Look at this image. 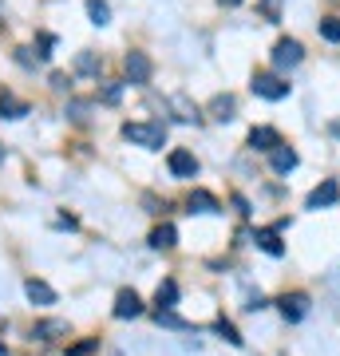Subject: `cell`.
I'll use <instances>...</instances> for the list:
<instances>
[{"mask_svg": "<svg viewBox=\"0 0 340 356\" xmlns=\"http://www.w3.org/2000/svg\"><path fill=\"white\" fill-rule=\"evenodd\" d=\"M123 139L143 147V151H163L166 147V127L163 123H123Z\"/></svg>", "mask_w": 340, "mask_h": 356, "instance_id": "6da1fadb", "label": "cell"}, {"mask_svg": "<svg viewBox=\"0 0 340 356\" xmlns=\"http://www.w3.org/2000/svg\"><path fill=\"white\" fill-rule=\"evenodd\" d=\"M250 88H253V95H257V99H269V103H277V99H285V95H289V83H285L281 76H273V72H257Z\"/></svg>", "mask_w": 340, "mask_h": 356, "instance_id": "7a4b0ae2", "label": "cell"}, {"mask_svg": "<svg viewBox=\"0 0 340 356\" xmlns=\"http://www.w3.org/2000/svg\"><path fill=\"white\" fill-rule=\"evenodd\" d=\"M305 60V48H301V40H293V36H281L277 44H273V67L277 72H289V67H297Z\"/></svg>", "mask_w": 340, "mask_h": 356, "instance_id": "3957f363", "label": "cell"}, {"mask_svg": "<svg viewBox=\"0 0 340 356\" xmlns=\"http://www.w3.org/2000/svg\"><path fill=\"white\" fill-rule=\"evenodd\" d=\"M123 67H127V79L135 83V88H143V83H151V60H147V51H127V60H123Z\"/></svg>", "mask_w": 340, "mask_h": 356, "instance_id": "277c9868", "label": "cell"}, {"mask_svg": "<svg viewBox=\"0 0 340 356\" xmlns=\"http://www.w3.org/2000/svg\"><path fill=\"white\" fill-rule=\"evenodd\" d=\"M166 166H170V175L175 178H194L198 175V159H194L186 147H175V151L166 154Z\"/></svg>", "mask_w": 340, "mask_h": 356, "instance_id": "5b68a950", "label": "cell"}, {"mask_svg": "<svg viewBox=\"0 0 340 356\" xmlns=\"http://www.w3.org/2000/svg\"><path fill=\"white\" fill-rule=\"evenodd\" d=\"M337 198H340V182L337 178H325V182L305 198V210H325V206H332Z\"/></svg>", "mask_w": 340, "mask_h": 356, "instance_id": "8992f818", "label": "cell"}, {"mask_svg": "<svg viewBox=\"0 0 340 356\" xmlns=\"http://www.w3.org/2000/svg\"><path fill=\"white\" fill-rule=\"evenodd\" d=\"M277 309H281V317L289 321V325H297V321L309 317V297H305V293H285V297L277 301Z\"/></svg>", "mask_w": 340, "mask_h": 356, "instance_id": "52a82bcc", "label": "cell"}, {"mask_svg": "<svg viewBox=\"0 0 340 356\" xmlns=\"http://www.w3.org/2000/svg\"><path fill=\"white\" fill-rule=\"evenodd\" d=\"M119 321H131V317H139L143 313V297L135 289H119L115 293V309H111Z\"/></svg>", "mask_w": 340, "mask_h": 356, "instance_id": "ba28073f", "label": "cell"}, {"mask_svg": "<svg viewBox=\"0 0 340 356\" xmlns=\"http://www.w3.org/2000/svg\"><path fill=\"white\" fill-rule=\"evenodd\" d=\"M269 163H273V170H277V175H289V170H297L301 154L293 151V147H285V143H281V147H273V151H269Z\"/></svg>", "mask_w": 340, "mask_h": 356, "instance_id": "9c48e42d", "label": "cell"}, {"mask_svg": "<svg viewBox=\"0 0 340 356\" xmlns=\"http://www.w3.org/2000/svg\"><path fill=\"white\" fill-rule=\"evenodd\" d=\"M186 206H190V214H222V202L210 191H190Z\"/></svg>", "mask_w": 340, "mask_h": 356, "instance_id": "30bf717a", "label": "cell"}, {"mask_svg": "<svg viewBox=\"0 0 340 356\" xmlns=\"http://www.w3.org/2000/svg\"><path fill=\"white\" fill-rule=\"evenodd\" d=\"M24 293H28V301H32V305H56V289H51L48 281H40V277H28L24 281Z\"/></svg>", "mask_w": 340, "mask_h": 356, "instance_id": "8fae6325", "label": "cell"}, {"mask_svg": "<svg viewBox=\"0 0 340 356\" xmlns=\"http://www.w3.org/2000/svg\"><path fill=\"white\" fill-rule=\"evenodd\" d=\"M273 147H281L277 127H253L250 131V151H273Z\"/></svg>", "mask_w": 340, "mask_h": 356, "instance_id": "7c38bea8", "label": "cell"}, {"mask_svg": "<svg viewBox=\"0 0 340 356\" xmlns=\"http://www.w3.org/2000/svg\"><path fill=\"white\" fill-rule=\"evenodd\" d=\"M24 115H32L24 99H16L13 91H0V119H24Z\"/></svg>", "mask_w": 340, "mask_h": 356, "instance_id": "4fadbf2b", "label": "cell"}, {"mask_svg": "<svg viewBox=\"0 0 340 356\" xmlns=\"http://www.w3.org/2000/svg\"><path fill=\"white\" fill-rule=\"evenodd\" d=\"M32 337H36V341H60V337H67V321H36V325H32Z\"/></svg>", "mask_w": 340, "mask_h": 356, "instance_id": "5bb4252c", "label": "cell"}, {"mask_svg": "<svg viewBox=\"0 0 340 356\" xmlns=\"http://www.w3.org/2000/svg\"><path fill=\"white\" fill-rule=\"evenodd\" d=\"M147 242H151V250H175V245H178V229L170 226V222H163V226L151 229V238H147Z\"/></svg>", "mask_w": 340, "mask_h": 356, "instance_id": "9a60e30c", "label": "cell"}, {"mask_svg": "<svg viewBox=\"0 0 340 356\" xmlns=\"http://www.w3.org/2000/svg\"><path fill=\"white\" fill-rule=\"evenodd\" d=\"M234 111H238V99H234V95H214V99H210V115H214L218 123H229Z\"/></svg>", "mask_w": 340, "mask_h": 356, "instance_id": "2e32d148", "label": "cell"}, {"mask_svg": "<svg viewBox=\"0 0 340 356\" xmlns=\"http://www.w3.org/2000/svg\"><path fill=\"white\" fill-rule=\"evenodd\" d=\"M253 242L261 245V250H265L269 257H281V254H285V245H281L277 229H257V234H253Z\"/></svg>", "mask_w": 340, "mask_h": 356, "instance_id": "e0dca14e", "label": "cell"}, {"mask_svg": "<svg viewBox=\"0 0 340 356\" xmlns=\"http://www.w3.org/2000/svg\"><path fill=\"white\" fill-rule=\"evenodd\" d=\"M154 305H159V309H175L178 305V285L170 277L159 281V289H154Z\"/></svg>", "mask_w": 340, "mask_h": 356, "instance_id": "ac0fdd59", "label": "cell"}, {"mask_svg": "<svg viewBox=\"0 0 340 356\" xmlns=\"http://www.w3.org/2000/svg\"><path fill=\"white\" fill-rule=\"evenodd\" d=\"M76 72L79 76H99V56H95V51H79L76 56Z\"/></svg>", "mask_w": 340, "mask_h": 356, "instance_id": "d6986e66", "label": "cell"}, {"mask_svg": "<svg viewBox=\"0 0 340 356\" xmlns=\"http://www.w3.org/2000/svg\"><path fill=\"white\" fill-rule=\"evenodd\" d=\"M88 16L91 24H111V8H107V0H88Z\"/></svg>", "mask_w": 340, "mask_h": 356, "instance_id": "ffe728a7", "label": "cell"}, {"mask_svg": "<svg viewBox=\"0 0 340 356\" xmlns=\"http://www.w3.org/2000/svg\"><path fill=\"white\" fill-rule=\"evenodd\" d=\"M321 40L340 44V16H325V20H321Z\"/></svg>", "mask_w": 340, "mask_h": 356, "instance_id": "44dd1931", "label": "cell"}, {"mask_svg": "<svg viewBox=\"0 0 340 356\" xmlns=\"http://www.w3.org/2000/svg\"><path fill=\"white\" fill-rule=\"evenodd\" d=\"M48 56L44 51H36V48H16V64L20 67H36V64H44Z\"/></svg>", "mask_w": 340, "mask_h": 356, "instance_id": "7402d4cb", "label": "cell"}, {"mask_svg": "<svg viewBox=\"0 0 340 356\" xmlns=\"http://www.w3.org/2000/svg\"><path fill=\"white\" fill-rule=\"evenodd\" d=\"M214 332H218V337H222V341H229V344H241L238 329H234L229 321H214Z\"/></svg>", "mask_w": 340, "mask_h": 356, "instance_id": "603a6c76", "label": "cell"}, {"mask_svg": "<svg viewBox=\"0 0 340 356\" xmlns=\"http://www.w3.org/2000/svg\"><path fill=\"white\" fill-rule=\"evenodd\" d=\"M95 337H88V341H79V344H72V348H67V356H88V353H95Z\"/></svg>", "mask_w": 340, "mask_h": 356, "instance_id": "cb8c5ba5", "label": "cell"}, {"mask_svg": "<svg viewBox=\"0 0 340 356\" xmlns=\"http://www.w3.org/2000/svg\"><path fill=\"white\" fill-rule=\"evenodd\" d=\"M281 4H285V0H261L265 20H281Z\"/></svg>", "mask_w": 340, "mask_h": 356, "instance_id": "d4e9b609", "label": "cell"}, {"mask_svg": "<svg viewBox=\"0 0 340 356\" xmlns=\"http://www.w3.org/2000/svg\"><path fill=\"white\" fill-rule=\"evenodd\" d=\"M123 99V88H119V83H107V88H103V103H119Z\"/></svg>", "mask_w": 340, "mask_h": 356, "instance_id": "484cf974", "label": "cell"}, {"mask_svg": "<svg viewBox=\"0 0 340 356\" xmlns=\"http://www.w3.org/2000/svg\"><path fill=\"white\" fill-rule=\"evenodd\" d=\"M234 210H238L241 218H250L253 210H250V202H245V198H241V194H234Z\"/></svg>", "mask_w": 340, "mask_h": 356, "instance_id": "4316f807", "label": "cell"}, {"mask_svg": "<svg viewBox=\"0 0 340 356\" xmlns=\"http://www.w3.org/2000/svg\"><path fill=\"white\" fill-rule=\"evenodd\" d=\"M83 111H88V103H72V107H67V115H72V119H83Z\"/></svg>", "mask_w": 340, "mask_h": 356, "instance_id": "83f0119b", "label": "cell"}, {"mask_svg": "<svg viewBox=\"0 0 340 356\" xmlns=\"http://www.w3.org/2000/svg\"><path fill=\"white\" fill-rule=\"evenodd\" d=\"M51 88L63 91V88H67V76H63V72H56V76H51Z\"/></svg>", "mask_w": 340, "mask_h": 356, "instance_id": "f1b7e54d", "label": "cell"}, {"mask_svg": "<svg viewBox=\"0 0 340 356\" xmlns=\"http://www.w3.org/2000/svg\"><path fill=\"white\" fill-rule=\"evenodd\" d=\"M218 4H222V8H238L241 0H218Z\"/></svg>", "mask_w": 340, "mask_h": 356, "instance_id": "f546056e", "label": "cell"}, {"mask_svg": "<svg viewBox=\"0 0 340 356\" xmlns=\"http://www.w3.org/2000/svg\"><path fill=\"white\" fill-rule=\"evenodd\" d=\"M328 131H332V135L340 139V119H332V127H328Z\"/></svg>", "mask_w": 340, "mask_h": 356, "instance_id": "4dcf8cb0", "label": "cell"}, {"mask_svg": "<svg viewBox=\"0 0 340 356\" xmlns=\"http://www.w3.org/2000/svg\"><path fill=\"white\" fill-rule=\"evenodd\" d=\"M0 163H4V147H0Z\"/></svg>", "mask_w": 340, "mask_h": 356, "instance_id": "1f68e13d", "label": "cell"}, {"mask_svg": "<svg viewBox=\"0 0 340 356\" xmlns=\"http://www.w3.org/2000/svg\"><path fill=\"white\" fill-rule=\"evenodd\" d=\"M0 356H4V344H0Z\"/></svg>", "mask_w": 340, "mask_h": 356, "instance_id": "d6a6232c", "label": "cell"}, {"mask_svg": "<svg viewBox=\"0 0 340 356\" xmlns=\"http://www.w3.org/2000/svg\"><path fill=\"white\" fill-rule=\"evenodd\" d=\"M0 24H4V13H0Z\"/></svg>", "mask_w": 340, "mask_h": 356, "instance_id": "836d02e7", "label": "cell"}]
</instances>
